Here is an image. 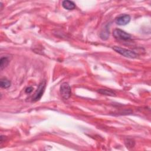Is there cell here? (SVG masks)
<instances>
[{"label":"cell","instance_id":"3","mask_svg":"<svg viewBox=\"0 0 151 151\" xmlns=\"http://www.w3.org/2000/svg\"><path fill=\"white\" fill-rule=\"evenodd\" d=\"M46 86V82L45 80L42 81L39 84L37 90H36L35 93H34V95L33 96V97L32 98L33 102L38 101L41 98L42 96L43 95V93H44V92H45Z\"/></svg>","mask_w":151,"mask_h":151},{"label":"cell","instance_id":"6","mask_svg":"<svg viewBox=\"0 0 151 151\" xmlns=\"http://www.w3.org/2000/svg\"><path fill=\"white\" fill-rule=\"evenodd\" d=\"M62 6L64 9L67 10H72L75 8L76 4L73 1H67V0H66V1H63Z\"/></svg>","mask_w":151,"mask_h":151},{"label":"cell","instance_id":"1","mask_svg":"<svg viewBox=\"0 0 151 151\" xmlns=\"http://www.w3.org/2000/svg\"><path fill=\"white\" fill-rule=\"evenodd\" d=\"M113 49L118 53L127 58H135L138 57V54L136 53L124 48H122L118 46H114L113 47Z\"/></svg>","mask_w":151,"mask_h":151},{"label":"cell","instance_id":"11","mask_svg":"<svg viewBox=\"0 0 151 151\" xmlns=\"http://www.w3.org/2000/svg\"><path fill=\"white\" fill-rule=\"evenodd\" d=\"M33 88L32 87H29L26 89V92L27 93H30L33 92Z\"/></svg>","mask_w":151,"mask_h":151},{"label":"cell","instance_id":"8","mask_svg":"<svg viewBox=\"0 0 151 151\" xmlns=\"http://www.w3.org/2000/svg\"><path fill=\"white\" fill-rule=\"evenodd\" d=\"M0 86H1V87L2 88L7 89L10 87L11 81L6 78L2 79L1 81H0Z\"/></svg>","mask_w":151,"mask_h":151},{"label":"cell","instance_id":"9","mask_svg":"<svg viewBox=\"0 0 151 151\" xmlns=\"http://www.w3.org/2000/svg\"><path fill=\"white\" fill-rule=\"evenodd\" d=\"M8 63H9V60L8 57H1V60H0V67H1V70L4 69L8 65Z\"/></svg>","mask_w":151,"mask_h":151},{"label":"cell","instance_id":"7","mask_svg":"<svg viewBox=\"0 0 151 151\" xmlns=\"http://www.w3.org/2000/svg\"><path fill=\"white\" fill-rule=\"evenodd\" d=\"M97 92L104 95L109 96H115L116 93L112 90L109 89H99L97 90Z\"/></svg>","mask_w":151,"mask_h":151},{"label":"cell","instance_id":"10","mask_svg":"<svg viewBox=\"0 0 151 151\" xmlns=\"http://www.w3.org/2000/svg\"><path fill=\"white\" fill-rule=\"evenodd\" d=\"M125 144H126V146L127 148H129V147L132 148L135 145V142L134 141H132V139H127L125 141Z\"/></svg>","mask_w":151,"mask_h":151},{"label":"cell","instance_id":"2","mask_svg":"<svg viewBox=\"0 0 151 151\" xmlns=\"http://www.w3.org/2000/svg\"><path fill=\"white\" fill-rule=\"evenodd\" d=\"M60 92L62 97L65 100L69 99L72 95V89L67 83H64L61 85Z\"/></svg>","mask_w":151,"mask_h":151},{"label":"cell","instance_id":"5","mask_svg":"<svg viewBox=\"0 0 151 151\" xmlns=\"http://www.w3.org/2000/svg\"><path fill=\"white\" fill-rule=\"evenodd\" d=\"M131 19V16L129 15L122 14L116 18L115 23L119 26H126L130 23Z\"/></svg>","mask_w":151,"mask_h":151},{"label":"cell","instance_id":"4","mask_svg":"<svg viewBox=\"0 0 151 151\" xmlns=\"http://www.w3.org/2000/svg\"><path fill=\"white\" fill-rule=\"evenodd\" d=\"M113 35L116 39H118L119 40L127 41L131 39V34L118 29H116L113 31Z\"/></svg>","mask_w":151,"mask_h":151}]
</instances>
